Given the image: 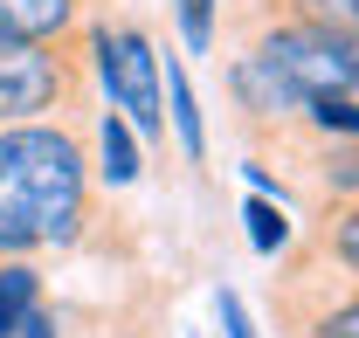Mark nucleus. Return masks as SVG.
I'll list each match as a JSON object with an SVG mask.
<instances>
[{
  "label": "nucleus",
  "instance_id": "f257e3e1",
  "mask_svg": "<svg viewBox=\"0 0 359 338\" xmlns=\"http://www.w3.org/2000/svg\"><path fill=\"white\" fill-rule=\"evenodd\" d=\"M90 111L0 125V262L76 255L97 242Z\"/></svg>",
  "mask_w": 359,
  "mask_h": 338
},
{
  "label": "nucleus",
  "instance_id": "f03ea898",
  "mask_svg": "<svg viewBox=\"0 0 359 338\" xmlns=\"http://www.w3.org/2000/svg\"><path fill=\"white\" fill-rule=\"evenodd\" d=\"M83 62H90V90L104 97V111H118L145 145L166 152V97H159L152 35L138 21H125V14H97L83 28Z\"/></svg>",
  "mask_w": 359,
  "mask_h": 338
},
{
  "label": "nucleus",
  "instance_id": "7ed1b4c3",
  "mask_svg": "<svg viewBox=\"0 0 359 338\" xmlns=\"http://www.w3.org/2000/svg\"><path fill=\"white\" fill-rule=\"evenodd\" d=\"M97 104L83 42H7L0 35V125L76 118Z\"/></svg>",
  "mask_w": 359,
  "mask_h": 338
},
{
  "label": "nucleus",
  "instance_id": "20e7f679",
  "mask_svg": "<svg viewBox=\"0 0 359 338\" xmlns=\"http://www.w3.org/2000/svg\"><path fill=\"white\" fill-rule=\"evenodd\" d=\"M276 76L318 97V90H359V35H332V28H297V21H269L256 35H242Z\"/></svg>",
  "mask_w": 359,
  "mask_h": 338
},
{
  "label": "nucleus",
  "instance_id": "39448f33",
  "mask_svg": "<svg viewBox=\"0 0 359 338\" xmlns=\"http://www.w3.org/2000/svg\"><path fill=\"white\" fill-rule=\"evenodd\" d=\"M269 21H297V28H332V35H359V0H222L215 28H228L235 42L256 35Z\"/></svg>",
  "mask_w": 359,
  "mask_h": 338
},
{
  "label": "nucleus",
  "instance_id": "423d86ee",
  "mask_svg": "<svg viewBox=\"0 0 359 338\" xmlns=\"http://www.w3.org/2000/svg\"><path fill=\"white\" fill-rule=\"evenodd\" d=\"M104 14V0H0L7 42H83V28Z\"/></svg>",
  "mask_w": 359,
  "mask_h": 338
},
{
  "label": "nucleus",
  "instance_id": "0eeeda50",
  "mask_svg": "<svg viewBox=\"0 0 359 338\" xmlns=\"http://www.w3.org/2000/svg\"><path fill=\"white\" fill-rule=\"evenodd\" d=\"M90 173H97V187H132L138 180V131L118 111H90Z\"/></svg>",
  "mask_w": 359,
  "mask_h": 338
},
{
  "label": "nucleus",
  "instance_id": "6e6552de",
  "mask_svg": "<svg viewBox=\"0 0 359 338\" xmlns=\"http://www.w3.org/2000/svg\"><path fill=\"white\" fill-rule=\"evenodd\" d=\"M159 97H166V111H173V138H180V159H208V125H201V97L187 83V62H180L173 48L159 55Z\"/></svg>",
  "mask_w": 359,
  "mask_h": 338
},
{
  "label": "nucleus",
  "instance_id": "1a4fd4ad",
  "mask_svg": "<svg viewBox=\"0 0 359 338\" xmlns=\"http://www.w3.org/2000/svg\"><path fill=\"white\" fill-rule=\"evenodd\" d=\"M35 304H48L42 297V269H35V262H0V338L14 332Z\"/></svg>",
  "mask_w": 359,
  "mask_h": 338
},
{
  "label": "nucleus",
  "instance_id": "9d476101",
  "mask_svg": "<svg viewBox=\"0 0 359 338\" xmlns=\"http://www.w3.org/2000/svg\"><path fill=\"white\" fill-rule=\"evenodd\" d=\"M242 221H249V242H256V255H276L297 242V228H290V214H283V201H269V194H256L249 208H242Z\"/></svg>",
  "mask_w": 359,
  "mask_h": 338
},
{
  "label": "nucleus",
  "instance_id": "9b49d317",
  "mask_svg": "<svg viewBox=\"0 0 359 338\" xmlns=\"http://www.w3.org/2000/svg\"><path fill=\"white\" fill-rule=\"evenodd\" d=\"M215 14H222V0H173L180 42L194 48V55H215V42H222V28H215Z\"/></svg>",
  "mask_w": 359,
  "mask_h": 338
},
{
  "label": "nucleus",
  "instance_id": "f8f14e48",
  "mask_svg": "<svg viewBox=\"0 0 359 338\" xmlns=\"http://www.w3.org/2000/svg\"><path fill=\"white\" fill-rule=\"evenodd\" d=\"M215 311H222V332H228V338H256V318H249V304H242L235 290L215 297Z\"/></svg>",
  "mask_w": 359,
  "mask_h": 338
},
{
  "label": "nucleus",
  "instance_id": "ddd939ff",
  "mask_svg": "<svg viewBox=\"0 0 359 338\" xmlns=\"http://www.w3.org/2000/svg\"><path fill=\"white\" fill-rule=\"evenodd\" d=\"M7 338H62V311H48V304H35V311H28V318H21V325H14Z\"/></svg>",
  "mask_w": 359,
  "mask_h": 338
}]
</instances>
